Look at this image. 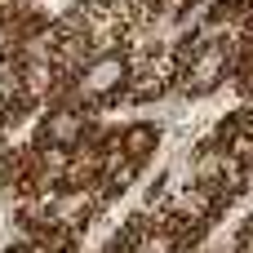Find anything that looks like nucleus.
<instances>
[{
  "label": "nucleus",
  "mask_w": 253,
  "mask_h": 253,
  "mask_svg": "<svg viewBox=\"0 0 253 253\" xmlns=\"http://www.w3.org/2000/svg\"><path fill=\"white\" fill-rule=\"evenodd\" d=\"M156 142H160L156 125H129V129H125V138H120V156H129L133 165H142V160L156 151Z\"/></svg>",
  "instance_id": "20e7f679"
},
{
  "label": "nucleus",
  "mask_w": 253,
  "mask_h": 253,
  "mask_svg": "<svg viewBox=\"0 0 253 253\" xmlns=\"http://www.w3.org/2000/svg\"><path fill=\"white\" fill-rule=\"evenodd\" d=\"M44 138L58 147V151H71L80 138H84V116L80 111H53L44 120Z\"/></svg>",
  "instance_id": "7ed1b4c3"
},
{
  "label": "nucleus",
  "mask_w": 253,
  "mask_h": 253,
  "mask_svg": "<svg viewBox=\"0 0 253 253\" xmlns=\"http://www.w3.org/2000/svg\"><path fill=\"white\" fill-rule=\"evenodd\" d=\"M13 84H18V76H13V67L9 62H0V102L13 93Z\"/></svg>",
  "instance_id": "39448f33"
},
{
  "label": "nucleus",
  "mask_w": 253,
  "mask_h": 253,
  "mask_svg": "<svg viewBox=\"0 0 253 253\" xmlns=\"http://www.w3.org/2000/svg\"><path fill=\"white\" fill-rule=\"evenodd\" d=\"M227 76V44H200L191 53V62L182 67V84L191 93H209L218 89V80Z\"/></svg>",
  "instance_id": "f03ea898"
},
{
  "label": "nucleus",
  "mask_w": 253,
  "mask_h": 253,
  "mask_svg": "<svg viewBox=\"0 0 253 253\" xmlns=\"http://www.w3.org/2000/svg\"><path fill=\"white\" fill-rule=\"evenodd\" d=\"M129 84V58L125 53H98L80 71V93L84 98H111Z\"/></svg>",
  "instance_id": "f257e3e1"
}]
</instances>
